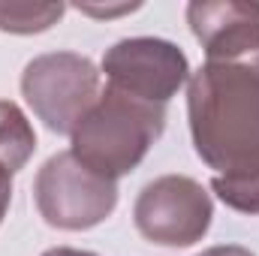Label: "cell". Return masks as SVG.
<instances>
[{
	"label": "cell",
	"instance_id": "obj_1",
	"mask_svg": "<svg viewBox=\"0 0 259 256\" xmlns=\"http://www.w3.org/2000/svg\"><path fill=\"white\" fill-rule=\"evenodd\" d=\"M190 136L217 175L259 163V66L208 61L187 84Z\"/></svg>",
	"mask_w": 259,
	"mask_h": 256
},
{
	"label": "cell",
	"instance_id": "obj_2",
	"mask_svg": "<svg viewBox=\"0 0 259 256\" xmlns=\"http://www.w3.org/2000/svg\"><path fill=\"white\" fill-rule=\"evenodd\" d=\"M166 106L130 97L106 84L91 112L72 130V157L91 172L118 181L130 175L163 136Z\"/></svg>",
	"mask_w": 259,
	"mask_h": 256
},
{
	"label": "cell",
	"instance_id": "obj_3",
	"mask_svg": "<svg viewBox=\"0 0 259 256\" xmlns=\"http://www.w3.org/2000/svg\"><path fill=\"white\" fill-rule=\"evenodd\" d=\"M21 94L33 115L58 136H72L100 97V72L75 52L39 55L24 66Z\"/></svg>",
	"mask_w": 259,
	"mask_h": 256
},
{
	"label": "cell",
	"instance_id": "obj_4",
	"mask_svg": "<svg viewBox=\"0 0 259 256\" xmlns=\"http://www.w3.org/2000/svg\"><path fill=\"white\" fill-rule=\"evenodd\" d=\"M33 199L39 217L66 232L100 226L118 205V184L81 166L72 151L55 154L33 178Z\"/></svg>",
	"mask_w": 259,
	"mask_h": 256
},
{
	"label": "cell",
	"instance_id": "obj_5",
	"mask_svg": "<svg viewBox=\"0 0 259 256\" xmlns=\"http://www.w3.org/2000/svg\"><path fill=\"white\" fill-rule=\"evenodd\" d=\"M211 217V196L187 175H163L145 184L133 205L139 235L160 247H190L202 241Z\"/></svg>",
	"mask_w": 259,
	"mask_h": 256
},
{
	"label": "cell",
	"instance_id": "obj_6",
	"mask_svg": "<svg viewBox=\"0 0 259 256\" xmlns=\"http://www.w3.org/2000/svg\"><path fill=\"white\" fill-rule=\"evenodd\" d=\"M103 72L112 88L124 91L130 97L166 106L178 88L190 78L187 55L157 36H133L115 42L103 55Z\"/></svg>",
	"mask_w": 259,
	"mask_h": 256
},
{
	"label": "cell",
	"instance_id": "obj_7",
	"mask_svg": "<svg viewBox=\"0 0 259 256\" xmlns=\"http://www.w3.org/2000/svg\"><path fill=\"white\" fill-rule=\"evenodd\" d=\"M187 24L208 61L259 66V3L256 0H196Z\"/></svg>",
	"mask_w": 259,
	"mask_h": 256
},
{
	"label": "cell",
	"instance_id": "obj_8",
	"mask_svg": "<svg viewBox=\"0 0 259 256\" xmlns=\"http://www.w3.org/2000/svg\"><path fill=\"white\" fill-rule=\"evenodd\" d=\"M33 151H36V133L27 115L15 103L0 100V169L15 175L18 169L27 166Z\"/></svg>",
	"mask_w": 259,
	"mask_h": 256
},
{
	"label": "cell",
	"instance_id": "obj_9",
	"mask_svg": "<svg viewBox=\"0 0 259 256\" xmlns=\"http://www.w3.org/2000/svg\"><path fill=\"white\" fill-rule=\"evenodd\" d=\"M211 190L217 193V199L226 208L238 214H259V163L214 175Z\"/></svg>",
	"mask_w": 259,
	"mask_h": 256
},
{
	"label": "cell",
	"instance_id": "obj_10",
	"mask_svg": "<svg viewBox=\"0 0 259 256\" xmlns=\"http://www.w3.org/2000/svg\"><path fill=\"white\" fill-rule=\"evenodd\" d=\"M64 9V3H6V0H0V30L42 33L61 21Z\"/></svg>",
	"mask_w": 259,
	"mask_h": 256
},
{
	"label": "cell",
	"instance_id": "obj_11",
	"mask_svg": "<svg viewBox=\"0 0 259 256\" xmlns=\"http://www.w3.org/2000/svg\"><path fill=\"white\" fill-rule=\"evenodd\" d=\"M9 202H12V175L6 169H0V223L9 211Z\"/></svg>",
	"mask_w": 259,
	"mask_h": 256
},
{
	"label": "cell",
	"instance_id": "obj_12",
	"mask_svg": "<svg viewBox=\"0 0 259 256\" xmlns=\"http://www.w3.org/2000/svg\"><path fill=\"white\" fill-rule=\"evenodd\" d=\"M81 12H88V15H121V12H133V9H139V3H124V6H78Z\"/></svg>",
	"mask_w": 259,
	"mask_h": 256
},
{
	"label": "cell",
	"instance_id": "obj_13",
	"mask_svg": "<svg viewBox=\"0 0 259 256\" xmlns=\"http://www.w3.org/2000/svg\"><path fill=\"white\" fill-rule=\"evenodd\" d=\"M199 256H253L247 247H238V244H220V247H208Z\"/></svg>",
	"mask_w": 259,
	"mask_h": 256
},
{
	"label": "cell",
	"instance_id": "obj_14",
	"mask_svg": "<svg viewBox=\"0 0 259 256\" xmlns=\"http://www.w3.org/2000/svg\"><path fill=\"white\" fill-rule=\"evenodd\" d=\"M42 256H97L91 250H75V247H55V250H46Z\"/></svg>",
	"mask_w": 259,
	"mask_h": 256
}]
</instances>
